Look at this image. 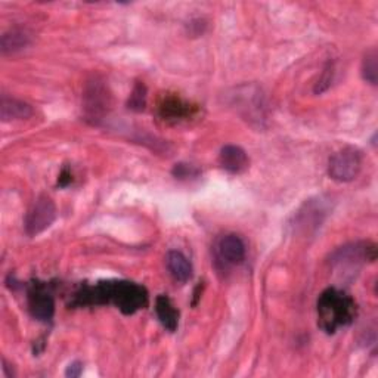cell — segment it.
Segmentation results:
<instances>
[{
	"label": "cell",
	"mask_w": 378,
	"mask_h": 378,
	"mask_svg": "<svg viewBox=\"0 0 378 378\" xmlns=\"http://www.w3.org/2000/svg\"><path fill=\"white\" fill-rule=\"evenodd\" d=\"M77 304L113 303L126 315H132L148 304L145 288L135 282H101L95 287H86L76 296Z\"/></svg>",
	"instance_id": "6da1fadb"
},
{
	"label": "cell",
	"mask_w": 378,
	"mask_h": 378,
	"mask_svg": "<svg viewBox=\"0 0 378 378\" xmlns=\"http://www.w3.org/2000/svg\"><path fill=\"white\" fill-rule=\"evenodd\" d=\"M356 316V303L345 291L327 288L318 300L319 327L327 334H334L340 327L350 326Z\"/></svg>",
	"instance_id": "7a4b0ae2"
},
{
	"label": "cell",
	"mask_w": 378,
	"mask_h": 378,
	"mask_svg": "<svg viewBox=\"0 0 378 378\" xmlns=\"http://www.w3.org/2000/svg\"><path fill=\"white\" fill-rule=\"evenodd\" d=\"M111 110V94L108 86L99 80L92 79L87 82L83 92V111L87 121L99 124Z\"/></svg>",
	"instance_id": "3957f363"
},
{
	"label": "cell",
	"mask_w": 378,
	"mask_h": 378,
	"mask_svg": "<svg viewBox=\"0 0 378 378\" xmlns=\"http://www.w3.org/2000/svg\"><path fill=\"white\" fill-rule=\"evenodd\" d=\"M57 219V206L48 195H40L35 198V201L30 207L24 228L28 237H35L45 232Z\"/></svg>",
	"instance_id": "277c9868"
},
{
	"label": "cell",
	"mask_w": 378,
	"mask_h": 378,
	"mask_svg": "<svg viewBox=\"0 0 378 378\" xmlns=\"http://www.w3.org/2000/svg\"><path fill=\"white\" fill-rule=\"evenodd\" d=\"M362 167V154L353 147L337 151L328 165V174L337 182H350L359 174Z\"/></svg>",
	"instance_id": "5b68a950"
},
{
	"label": "cell",
	"mask_w": 378,
	"mask_h": 378,
	"mask_svg": "<svg viewBox=\"0 0 378 378\" xmlns=\"http://www.w3.org/2000/svg\"><path fill=\"white\" fill-rule=\"evenodd\" d=\"M28 308L33 318L39 321H50L55 313V301L50 293L46 290V285L34 284L28 296Z\"/></svg>",
	"instance_id": "8992f818"
},
{
	"label": "cell",
	"mask_w": 378,
	"mask_h": 378,
	"mask_svg": "<svg viewBox=\"0 0 378 378\" xmlns=\"http://www.w3.org/2000/svg\"><path fill=\"white\" fill-rule=\"evenodd\" d=\"M377 257V248L372 243H356L340 247L331 256V265L357 263L361 260L374 262Z\"/></svg>",
	"instance_id": "52a82bcc"
},
{
	"label": "cell",
	"mask_w": 378,
	"mask_h": 378,
	"mask_svg": "<svg viewBox=\"0 0 378 378\" xmlns=\"http://www.w3.org/2000/svg\"><path fill=\"white\" fill-rule=\"evenodd\" d=\"M219 163L222 169L229 173L238 174L248 169V155L247 152L237 145H226L221 150L219 154Z\"/></svg>",
	"instance_id": "ba28073f"
},
{
	"label": "cell",
	"mask_w": 378,
	"mask_h": 378,
	"mask_svg": "<svg viewBox=\"0 0 378 378\" xmlns=\"http://www.w3.org/2000/svg\"><path fill=\"white\" fill-rule=\"evenodd\" d=\"M219 255L225 263L238 265L245 259V245L235 233H229L219 243Z\"/></svg>",
	"instance_id": "9c48e42d"
},
{
	"label": "cell",
	"mask_w": 378,
	"mask_h": 378,
	"mask_svg": "<svg viewBox=\"0 0 378 378\" xmlns=\"http://www.w3.org/2000/svg\"><path fill=\"white\" fill-rule=\"evenodd\" d=\"M33 116V108L30 104L4 96L0 101V118L2 121H12V120H26Z\"/></svg>",
	"instance_id": "30bf717a"
},
{
	"label": "cell",
	"mask_w": 378,
	"mask_h": 378,
	"mask_svg": "<svg viewBox=\"0 0 378 378\" xmlns=\"http://www.w3.org/2000/svg\"><path fill=\"white\" fill-rule=\"evenodd\" d=\"M31 43V34L24 28H12L4 33L2 40H0V50L4 55L15 53L18 50L26 49Z\"/></svg>",
	"instance_id": "8fae6325"
},
{
	"label": "cell",
	"mask_w": 378,
	"mask_h": 378,
	"mask_svg": "<svg viewBox=\"0 0 378 378\" xmlns=\"http://www.w3.org/2000/svg\"><path fill=\"white\" fill-rule=\"evenodd\" d=\"M155 312H157V316H158L160 322L163 323V327L166 330H169L170 333L177 330L179 312L176 311L173 301L167 296L161 294V296L157 297V300H155Z\"/></svg>",
	"instance_id": "7c38bea8"
},
{
	"label": "cell",
	"mask_w": 378,
	"mask_h": 378,
	"mask_svg": "<svg viewBox=\"0 0 378 378\" xmlns=\"http://www.w3.org/2000/svg\"><path fill=\"white\" fill-rule=\"evenodd\" d=\"M166 262L170 274L176 281L188 282L192 278V265L181 251H169Z\"/></svg>",
	"instance_id": "4fadbf2b"
},
{
	"label": "cell",
	"mask_w": 378,
	"mask_h": 378,
	"mask_svg": "<svg viewBox=\"0 0 378 378\" xmlns=\"http://www.w3.org/2000/svg\"><path fill=\"white\" fill-rule=\"evenodd\" d=\"M191 113V105L177 96H167L160 104V116L165 120H181Z\"/></svg>",
	"instance_id": "5bb4252c"
},
{
	"label": "cell",
	"mask_w": 378,
	"mask_h": 378,
	"mask_svg": "<svg viewBox=\"0 0 378 378\" xmlns=\"http://www.w3.org/2000/svg\"><path fill=\"white\" fill-rule=\"evenodd\" d=\"M377 50L371 49L364 61H362V77L365 82L371 83V84H377V79H378V65H377Z\"/></svg>",
	"instance_id": "9a60e30c"
},
{
	"label": "cell",
	"mask_w": 378,
	"mask_h": 378,
	"mask_svg": "<svg viewBox=\"0 0 378 378\" xmlns=\"http://www.w3.org/2000/svg\"><path fill=\"white\" fill-rule=\"evenodd\" d=\"M145 105H147V87L143 83L138 82L133 87V92L129 98L128 106H129V110L139 113V111L145 110Z\"/></svg>",
	"instance_id": "2e32d148"
},
{
	"label": "cell",
	"mask_w": 378,
	"mask_h": 378,
	"mask_svg": "<svg viewBox=\"0 0 378 378\" xmlns=\"http://www.w3.org/2000/svg\"><path fill=\"white\" fill-rule=\"evenodd\" d=\"M331 80H333V68L328 65L326 70H323L322 77L319 79V82L315 86V94L326 92L327 89L330 87V84H331Z\"/></svg>",
	"instance_id": "e0dca14e"
},
{
	"label": "cell",
	"mask_w": 378,
	"mask_h": 378,
	"mask_svg": "<svg viewBox=\"0 0 378 378\" xmlns=\"http://www.w3.org/2000/svg\"><path fill=\"white\" fill-rule=\"evenodd\" d=\"M198 170L194 166L189 165H184V163H179L174 166L173 169V176L179 177V179H185V177H192L196 176Z\"/></svg>",
	"instance_id": "ac0fdd59"
},
{
	"label": "cell",
	"mask_w": 378,
	"mask_h": 378,
	"mask_svg": "<svg viewBox=\"0 0 378 378\" xmlns=\"http://www.w3.org/2000/svg\"><path fill=\"white\" fill-rule=\"evenodd\" d=\"M82 371H83V364H82L80 361H74V362H71V364L67 367V369H65V375L70 377V378H77V377H80Z\"/></svg>",
	"instance_id": "d6986e66"
},
{
	"label": "cell",
	"mask_w": 378,
	"mask_h": 378,
	"mask_svg": "<svg viewBox=\"0 0 378 378\" xmlns=\"http://www.w3.org/2000/svg\"><path fill=\"white\" fill-rule=\"evenodd\" d=\"M71 181H73V176H71V173H70V170H68V169H64V170L61 172V174H60V179H58V185L64 188V187L70 185V184H71Z\"/></svg>",
	"instance_id": "ffe728a7"
}]
</instances>
